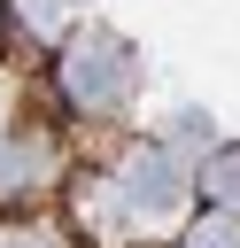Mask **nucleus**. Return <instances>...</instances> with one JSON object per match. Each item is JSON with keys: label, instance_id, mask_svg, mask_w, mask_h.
<instances>
[{"label": "nucleus", "instance_id": "obj_1", "mask_svg": "<svg viewBox=\"0 0 240 248\" xmlns=\"http://www.w3.org/2000/svg\"><path fill=\"white\" fill-rule=\"evenodd\" d=\"M201 248H240V225H209V232H201Z\"/></svg>", "mask_w": 240, "mask_h": 248}, {"label": "nucleus", "instance_id": "obj_2", "mask_svg": "<svg viewBox=\"0 0 240 248\" xmlns=\"http://www.w3.org/2000/svg\"><path fill=\"white\" fill-rule=\"evenodd\" d=\"M217 186H225V194H240V163H217Z\"/></svg>", "mask_w": 240, "mask_h": 248}]
</instances>
